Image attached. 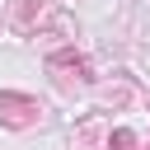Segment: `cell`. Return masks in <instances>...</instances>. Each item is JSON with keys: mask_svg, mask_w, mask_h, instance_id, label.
Masks as SVG:
<instances>
[{"mask_svg": "<svg viewBox=\"0 0 150 150\" xmlns=\"http://www.w3.org/2000/svg\"><path fill=\"white\" fill-rule=\"evenodd\" d=\"M42 117V103L38 98H28V94H0V127H14V131H23V127H33Z\"/></svg>", "mask_w": 150, "mask_h": 150, "instance_id": "cell-1", "label": "cell"}, {"mask_svg": "<svg viewBox=\"0 0 150 150\" xmlns=\"http://www.w3.org/2000/svg\"><path fill=\"white\" fill-rule=\"evenodd\" d=\"M47 70H56V80H89V61L75 56V52H52Z\"/></svg>", "mask_w": 150, "mask_h": 150, "instance_id": "cell-2", "label": "cell"}, {"mask_svg": "<svg viewBox=\"0 0 150 150\" xmlns=\"http://www.w3.org/2000/svg\"><path fill=\"white\" fill-rule=\"evenodd\" d=\"M47 9H52V0H14V23L28 33V28H33V23H38Z\"/></svg>", "mask_w": 150, "mask_h": 150, "instance_id": "cell-3", "label": "cell"}, {"mask_svg": "<svg viewBox=\"0 0 150 150\" xmlns=\"http://www.w3.org/2000/svg\"><path fill=\"white\" fill-rule=\"evenodd\" d=\"M112 150H136V136H131L127 127H117V131H112Z\"/></svg>", "mask_w": 150, "mask_h": 150, "instance_id": "cell-4", "label": "cell"}]
</instances>
